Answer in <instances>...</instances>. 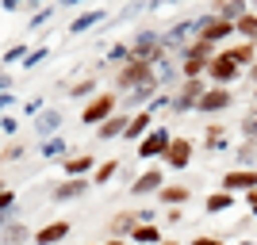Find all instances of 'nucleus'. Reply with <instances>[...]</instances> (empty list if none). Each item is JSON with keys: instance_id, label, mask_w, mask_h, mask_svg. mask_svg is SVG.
Listing matches in <instances>:
<instances>
[{"instance_id": "f257e3e1", "label": "nucleus", "mask_w": 257, "mask_h": 245, "mask_svg": "<svg viewBox=\"0 0 257 245\" xmlns=\"http://www.w3.org/2000/svg\"><path fill=\"white\" fill-rule=\"evenodd\" d=\"M238 73H242V69H238V62L230 58V50L215 54V58H211V65H207V77H211V85H215V88H226V85H230V81H234Z\"/></svg>"}, {"instance_id": "f03ea898", "label": "nucleus", "mask_w": 257, "mask_h": 245, "mask_svg": "<svg viewBox=\"0 0 257 245\" xmlns=\"http://www.w3.org/2000/svg\"><path fill=\"white\" fill-rule=\"evenodd\" d=\"M135 85H142V88L154 85L150 81V58H131L127 69L119 73V88H135Z\"/></svg>"}, {"instance_id": "7ed1b4c3", "label": "nucleus", "mask_w": 257, "mask_h": 245, "mask_svg": "<svg viewBox=\"0 0 257 245\" xmlns=\"http://www.w3.org/2000/svg\"><path fill=\"white\" fill-rule=\"evenodd\" d=\"M223 192H230V195H234V192H257V172L253 169H234V172H226V176H223Z\"/></svg>"}, {"instance_id": "20e7f679", "label": "nucleus", "mask_w": 257, "mask_h": 245, "mask_svg": "<svg viewBox=\"0 0 257 245\" xmlns=\"http://www.w3.org/2000/svg\"><path fill=\"white\" fill-rule=\"evenodd\" d=\"M111 111H115V96H111V92H100V96L85 107V115H81V119H85V123H107Z\"/></svg>"}, {"instance_id": "39448f33", "label": "nucleus", "mask_w": 257, "mask_h": 245, "mask_svg": "<svg viewBox=\"0 0 257 245\" xmlns=\"http://www.w3.org/2000/svg\"><path fill=\"white\" fill-rule=\"evenodd\" d=\"M234 35V23H226V20H219V16H211V20H204L200 23V39L204 43H223V39H230Z\"/></svg>"}, {"instance_id": "423d86ee", "label": "nucleus", "mask_w": 257, "mask_h": 245, "mask_svg": "<svg viewBox=\"0 0 257 245\" xmlns=\"http://www.w3.org/2000/svg\"><path fill=\"white\" fill-rule=\"evenodd\" d=\"M204 92H207L204 81H184V85H181V96L173 100V107H177V111H188V107H196L200 100H204Z\"/></svg>"}, {"instance_id": "0eeeda50", "label": "nucleus", "mask_w": 257, "mask_h": 245, "mask_svg": "<svg viewBox=\"0 0 257 245\" xmlns=\"http://www.w3.org/2000/svg\"><path fill=\"white\" fill-rule=\"evenodd\" d=\"M165 161H169L173 169H184V165L192 161V142L188 138H173L169 149H165Z\"/></svg>"}, {"instance_id": "6e6552de", "label": "nucleus", "mask_w": 257, "mask_h": 245, "mask_svg": "<svg viewBox=\"0 0 257 245\" xmlns=\"http://www.w3.org/2000/svg\"><path fill=\"white\" fill-rule=\"evenodd\" d=\"M169 130H154V134H146V138H142V146H139V153L142 157H158V153H165V149H169Z\"/></svg>"}, {"instance_id": "1a4fd4ad", "label": "nucleus", "mask_w": 257, "mask_h": 245, "mask_svg": "<svg viewBox=\"0 0 257 245\" xmlns=\"http://www.w3.org/2000/svg\"><path fill=\"white\" fill-rule=\"evenodd\" d=\"M234 104V96H230V92H226V88H207L204 92V100H200V111H223V107H230Z\"/></svg>"}, {"instance_id": "9d476101", "label": "nucleus", "mask_w": 257, "mask_h": 245, "mask_svg": "<svg viewBox=\"0 0 257 245\" xmlns=\"http://www.w3.org/2000/svg\"><path fill=\"white\" fill-rule=\"evenodd\" d=\"M161 188V169H150V172H142L139 180L131 184V192L135 195H146V192H158Z\"/></svg>"}, {"instance_id": "9b49d317", "label": "nucleus", "mask_w": 257, "mask_h": 245, "mask_svg": "<svg viewBox=\"0 0 257 245\" xmlns=\"http://www.w3.org/2000/svg\"><path fill=\"white\" fill-rule=\"evenodd\" d=\"M85 192H88V180H65V184L54 188V199L65 203V199H77V195H85Z\"/></svg>"}, {"instance_id": "f8f14e48", "label": "nucleus", "mask_w": 257, "mask_h": 245, "mask_svg": "<svg viewBox=\"0 0 257 245\" xmlns=\"http://www.w3.org/2000/svg\"><path fill=\"white\" fill-rule=\"evenodd\" d=\"M65 234H69V222H50V226H43V230L35 234V241L39 245H54V241H62Z\"/></svg>"}, {"instance_id": "ddd939ff", "label": "nucleus", "mask_w": 257, "mask_h": 245, "mask_svg": "<svg viewBox=\"0 0 257 245\" xmlns=\"http://www.w3.org/2000/svg\"><path fill=\"white\" fill-rule=\"evenodd\" d=\"M219 20H226V23H238L242 16H249V8H246V0H230V4H219V12H215Z\"/></svg>"}, {"instance_id": "4468645a", "label": "nucleus", "mask_w": 257, "mask_h": 245, "mask_svg": "<svg viewBox=\"0 0 257 245\" xmlns=\"http://www.w3.org/2000/svg\"><path fill=\"white\" fill-rule=\"evenodd\" d=\"M234 31L246 39V43H253L257 46V12H249V16H242V20L234 23Z\"/></svg>"}, {"instance_id": "2eb2a0df", "label": "nucleus", "mask_w": 257, "mask_h": 245, "mask_svg": "<svg viewBox=\"0 0 257 245\" xmlns=\"http://www.w3.org/2000/svg\"><path fill=\"white\" fill-rule=\"evenodd\" d=\"M230 58L238 62V69H242V65H253V58H257V46H253V43H238L234 50H230Z\"/></svg>"}, {"instance_id": "dca6fc26", "label": "nucleus", "mask_w": 257, "mask_h": 245, "mask_svg": "<svg viewBox=\"0 0 257 245\" xmlns=\"http://www.w3.org/2000/svg\"><path fill=\"white\" fill-rule=\"evenodd\" d=\"M92 169V153H85V157H69L65 161V172L73 176V180H81V172H88Z\"/></svg>"}, {"instance_id": "f3484780", "label": "nucleus", "mask_w": 257, "mask_h": 245, "mask_svg": "<svg viewBox=\"0 0 257 245\" xmlns=\"http://www.w3.org/2000/svg\"><path fill=\"white\" fill-rule=\"evenodd\" d=\"M146 127H150V111H142L127 123V138H146Z\"/></svg>"}, {"instance_id": "a211bd4d", "label": "nucleus", "mask_w": 257, "mask_h": 245, "mask_svg": "<svg viewBox=\"0 0 257 245\" xmlns=\"http://www.w3.org/2000/svg\"><path fill=\"white\" fill-rule=\"evenodd\" d=\"M131 237H135V241H150V245L158 241V245H161V234H158V226H154V222H139Z\"/></svg>"}, {"instance_id": "6ab92c4d", "label": "nucleus", "mask_w": 257, "mask_h": 245, "mask_svg": "<svg viewBox=\"0 0 257 245\" xmlns=\"http://www.w3.org/2000/svg\"><path fill=\"white\" fill-rule=\"evenodd\" d=\"M230 207H234V195H230V192L207 195V211H230Z\"/></svg>"}, {"instance_id": "aec40b11", "label": "nucleus", "mask_w": 257, "mask_h": 245, "mask_svg": "<svg viewBox=\"0 0 257 245\" xmlns=\"http://www.w3.org/2000/svg\"><path fill=\"white\" fill-rule=\"evenodd\" d=\"M135 226H139V214H135V211H131V214H119L115 222H111V234H127V230L135 234Z\"/></svg>"}, {"instance_id": "412c9836", "label": "nucleus", "mask_w": 257, "mask_h": 245, "mask_svg": "<svg viewBox=\"0 0 257 245\" xmlns=\"http://www.w3.org/2000/svg\"><path fill=\"white\" fill-rule=\"evenodd\" d=\"M58 123H62V115H58V111H43V115H39V123H35V127H39V134H50V130L58 127Z\"/></svg>"}, {"instance_id": "4be33fe9", "label": "nucleus", "mask_w": 257, "mask_h": 245, "mask_svg": "<svg viewBox=\"0 0 257 245\" xmlns=\"http://www.w3.org/2000/svg\"><path fill=\"white\" fill-rule=\"evenodd\" d=\"M188 58H200V62L211 65V58H215V54H211V43H204V39H200V43H192V46H188Z\"/></svg>"}, {"instance_id": "5701e85b", "label": "nucleus", "mask_w": 257, "mask_h": 245, "mask_svg": "<svg viewBox=\"0 0 257 245\" xmlns=\"http://www.w3.org/2000/svg\"><path fill=\"white\" fill-rule=\"evenodd\" d=\"M115 134H127V123L123 119H107L104 127H100V138H115Z\"/></svg>"}, {"instance_id": "b1692460", "label": "nucleus", "mask_w": 257, "mask_h": 245, "mask_svg": "<svg viewBox=\"0 0 257 245\" xmlns=\"http://www.w3.org/2000/svg\"><path fill=\"white\" fill-rule=\"evenodd\" d=\"M188 195H192L188 188H165V192H161V199H165V203H188Z\"/></svg>"}, {"instance_id": "393cba45", "label": "nucleus", "mask_w": 257, "mask_h": 245, "mask_svg": "<svg viewBox=\"0 0 257 245\" xmlns=\"http://www.w3.org/2000/svg\"><path fill=\"white\" fill-rule=\"evenodd\" d=\"M115 169H119V161H107V165H100V169H96V184H107L111 176H115Z\"/></svg>"}, {"instance_id": "a878e982", "label": "nucleus", "mask_w": 257, "mask_h": 245, "mask_svg": "<svg viewBox=\"0 0 257 245\" xmlns=\"http://www.w3.org/2000/svg\"><path fill=\"white\" fill-rule=\"evenodd\" d=\"M23 237H27V226H16V230H8V234H4V245H20Z\"/></svg>"}, {"instance_id": "bb28decb", "label": "nucleus", "mask_w": 257, "mask_h": 245, "mask_svg": "<svg viewBox=\"0 0 257 245\" xmlns=\"http://www.w3.org/2000/svg\"><path fill=\"white\" fill-rule=\"evenodd\" d=\"M135 50H139L135 58H142L146 50H154V35H139V43H135Z\"/></svg>"}, {"instance_id": "cd10ccee", "label": "nucleus", "mask_w": 257, "mask_h": 245, "mask_svg": "<svg viewBox=\"0 0 257 245\" xmlns=\"http://www.w3.org/2000/svg\"><path fill=\"white\" fill-rule=\"evenodd\" d=\"M96 20H100V12H88V16H81V20L73 23V31H85L88 23H96Z\"/></svg>"}, {"instance_id": "c85d7f7f", "label": "nucleus", "mask_w": 257, "mask_h": 245, "mask_svg": "<svg viewBox=\"0 0 257 245\" xmlns=\"http://www.w3.org/2000/svg\"><path fill=\"white\" fill-rule=\"evenodd\" d=\"M207 146H223V130L219 127H207Z\"/></svg>"}, {"instance_id": "c756f323", "label": "nucleus", "mask_w": 257, "mask_h": 245, "mask_svg": "<svg viewBox=\"0 0 257 245\" xmlns=\"http://www.w3.org/2000/svg\"><path fill=\"white\" fill-rule=\"evenodd\" d=\"M62 153H65L62 138H58V142H50V146H46V157H62Z\"/></svg>"}, {"instance_id": "7c9ffc66", "label": "nucleus", "mask_w": 257, "mask_h": 245, "mask_svg": "<svg viewBox=\"0 0 257 245\" xmlns=\"http://www.w3.org/2000/svg\"><path fill=\"white\" fill-rule=\"evenodd\" d=\"M242 130H246V138H253V142H257V115L249 119V123H242Z\"/></svg>"}, {"instance_id": "2f4dec72", "label": "nucleus", "mask_w": 257, "mask_h": 245, "mask_svg": "<svg viewBox=\"0 0 257 245\" xmlns=\"http://www.w3.org/2000/svg\"><path fill=\"white\" fill-rule=\"evenodd\" d=\"M85 92H92V81H81V85H73V92H69V96H85Z\"/></svg>"}, {"instance_id": "473e14b6", "label": "nucleus", "mask_w": 257, "mask_h": 245, "mask_svg": "<svg viewBox=\"0 0 257 245\" xmlns=\"http://www.w3.org/2000/svg\"><path fill=\"white\" fill-rule=\"evenodd\" d=\"M192 245H223V241H219V237H196Z\"/></svg>"}, {"instance_id": "72a5a7b5", "label": "nucleus", "mask_w": 257, "mask_h": 245, "mask_svg": "<svg viewBox=\"0 0 257 245\" xmlns=\"http://www.w3.org/2000/svg\"><path fill=\"white\" fill-rule=\"evenodd\" d=\"M246 203H249V214H257V192H249V195H246Z\"/></svg>"}, {"instance_id": "f704fd0d", "label": "nucleus", "mask_w": 257, "mask_h": 245, "mask_svg": "<svg viewBox=\"0 0 257 245\" xmlns=\"http://www.w3.org/2000/svg\"><path fill=\"white\" fill-rule=\"evenodd\" d=\"M4 207H12V192H0V211Z\"/></svg>"}, {"instance_id": "c9c22d12", "label": "nucleus", "mask_w": 257, "mask_h": 245, "mask_svg": "<svg viewBox=\"0 0 257 245\" xmlns=\"http://www.w3.org/2000/svg\"><path fill=\"white\" fill-rule=\"evenodd\" d=\"M249 77H253V81H257V62H253V65H249Z\"/></svg>"}, {"instance_id": "e433bc0d", "label": "nucleus", "mask_w": 257, "mask_h": 245, "mask_svg": "<svg viewBox=\"0 0 257 245\" xmlns=\"http://www.w3.org/2000/svg\"><path fill=\"white\" fill-rule=\"evenodd\" d=\"M107 245H123V241H119V237H115V241H107Z\"/></svg>"}, {"instance_id": "4c0bfd02", "label": "nucleus", "mask_w": 257, "mask_h": 245, "mask_svg": "<svg viewBox=\"0 0 257 245\" xmlns=\"http://www.w3.org/2000/svg\"><path fill=\"white\" fill-rule=\"evenodd\" d=\"M161 245H177V241H161Z\"/></svg>"}, {"instance_id": "58836bf2", "label": "nucleus", "mask_w": 257, "mask_h": 245, "mask_svg": "<svg viewBox=\"0 0 257 245\" xmlns=\"http://www.w3.org/2000/svg\"><path fill=\"white\" fill-rule=\"evenodd\" d=\"M242 245H253V241H242Z\"/></svg>"}, {"instance_id": "ea45409f", "label": "nucleus", "mask_w": 257, "mask_h": 245, "mask_svg": "<svg viewBox=\"0 0 257 245\" xmlns=\"http://www.w3.org/2000/svg\"><path fill=\"white\" fill-rule=\"evenodd\" d=\"M253 96H257V92H253Z\"/></svg>"}]
</instances>
